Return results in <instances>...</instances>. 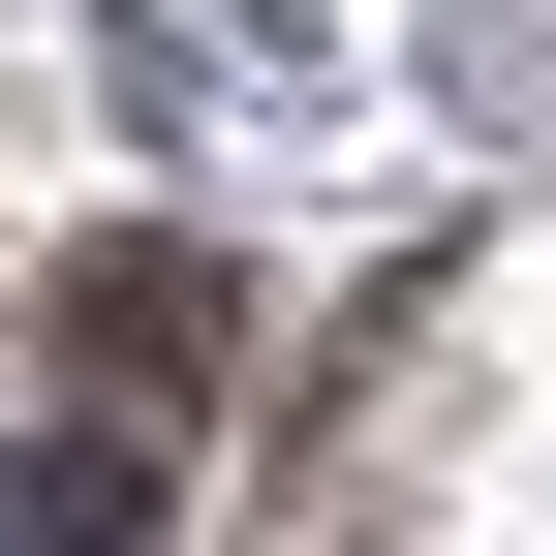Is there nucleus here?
Returning <instances> with one entry per match:
<instances>
[{"label": "nucleus", "mask_w": 556, "mask_h": 556, "mask_svg": "<svg viewBox=\"0 0 556 556\" xmlns=\"http://www.w3.org/2000/svg\"><path fill=\"white\" fill-rule=\"evenodd\" d=\"M31 340H93V371H217V248H186V217L62 248V278H31Z\"/></svg>", "instance_id": "obj_1"}, {"label": "nucleus", "mask_w": 556, "mask_h": 556, "mask_svg": "<svg viewBox=\"0 0 556 556\" xmlns=\"http://www.w3.org/2000/svg\"><path fill=\"white\" fill-rule=\"evenodd\" d=\"M0 526H155V433H0Z\"/></svg>", "instance_id": "obj_2"}]
</instances>
